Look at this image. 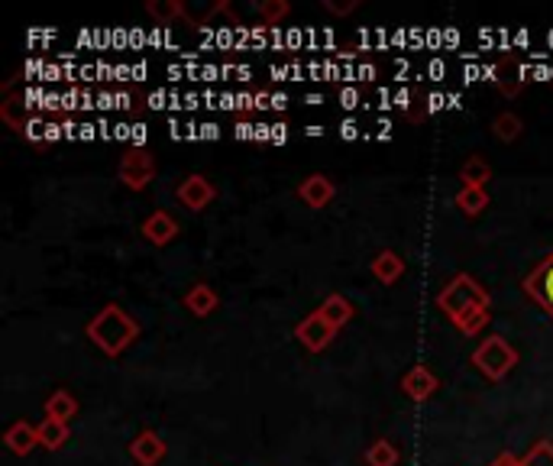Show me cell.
Returning a JSON list of instances; mask_svg holds the SVG:
<instances>
[{
    "label": "cell",
    "instance_id": "obj_29",
    "mask_svg": "<svg viewBox=\"0 0 553 466\" xmlns=\"http://www.w3.org/2000/svg\"><path fill=\"white\" fill-rule=\"evenodd\" d=\"M489 466H521V460H518L515 454H508V450H505V454H499V457H495Z\"/></svg>",
    "mask_w": 553,
    "mask_h": 466
},
{
    "label": "cell",
    "instance_id": "obj_14",
    "mask_svg": "<svg viewBox=\"0 0 553 466\" xmlns=\"http://www.w3.org/2000/svg\"><path fill=\"white\" fill-rule=\"evenodd\" d=\"M372 276H376V282H382V285H395L405 276V259L395 250H382L376 259H372Z\"/></svg>",
    "mask_w": 553,
    "mask_h": 466
},
{
    "label": "cell",
    "instance_id": "obj_1",
    "mask_svg": "<svg viewBox=\"0 0 553 466\" xmlns=\"http://www.w3.org/2000/svg\"><path fill=\"white\" fill-rule=\"evenodd\" d=\"M85 334L94 347H98L104 356H110V360H117V356L127 350L136 337H140V324H136L133 314H127L120 305H104L94 318L88 321Z\"/></svg>",
    "mask_w": 553,
    "mask_h": 466
},
{
    "label": "cell",
    "instance_id": "obj_11",
    "mask_svg": "<svg viewBox=\"0 0 553 466\" xmlns=\"http://www.w3.org/2000/svg\"><path fill=\"white\" fill-rule=\"evenodd\" d=\"M143 237L152 243V246H169L175 237H178V224H175V217L169 211H156V214H149L146 221H143Z\"/></svg>",
    "mask_w": 553,
    "mask_h": 466
},
{
    "label": "cell",
    "instance_id": "obj_2",
    "mask_svg": "<svg viewBox=\"0 0 553 466\" xmlns=\"http://www.w3.org/2000/svg\"><path fill=\"white\" fill-rule=\"evenodd\" d=\"M437 308L447 314L450 321L463 318V314L469 311H479V308H492V295L482 289V285L466 276V272H460V276H453L444 289H440L437 295Z\"/></svg>",
    "mask_w": 553,
    "mask_h": 466
},
{
    "label": "cell",
    "instance_id": "obj_8",
    "mask_svg": "<svg viewBox=\"0 0 553 466\" xmlns=\"http://www.w3.org/2000/svg\"><path fill=\"white\" fill-rule=\"evenodd\" d=\"M437 389H440V379L434 376V369L424 366V363L408 369L405 379H402V392L408 395L411 402H427Z\"/></svg>",
    "mask_w": 553,
    "mask_h": 466
},
{
    "label": "cell",
    "instance_id": "obj_25",
    "mask_svg": "<svg viewBox=\"0 0 553 466\" xmlns=\"http://www.w3.org/2000/svg\"><path fill=\"white\" fill-rule=\"evenodd\" d=\"M146 13L156 20H172V17H185V7L178 0H149Z\"/></svg>",
    "mask_w": 553,
    "mask_h": 466
},
{
    "label": "cell",
    "instance_id": "obj_13",
    "mask_svg": "<svg viewBox=\"0 0 553 466\" xmlns=\"http://www.w3.org/2000/svg\"><path fill=\"white\" fill-rule=\"evenodd\" d=\"M4 441L17 457H26L33 447H39V431H36V424H30V421H13L7 428V434H4Z\"/></svg>",
    "mask_w": 553,
    "mask_h": 466
},
{
    "label": "cell",
    "instance_id": "obj_5",
    "mask_svg": "<svg viewBox=\"0 0 553 466\" xmlns=\"http://www.w3.org/2000/svg\"><path fill=\"white\" fill-rule=\"evenodd\" d=\"M521 289L534 301V305H541L544 314L553 321V250L528 272V276H524Z\"/></svg>",
    "mask_w": 553,
    "mask_h": 466
},
{
    "label": "cell",
    "instance_id": "obj_21",
    "mask_svg": "<svg viewBox=\"0 0 553 466\" xmlns=\"http://www.w3.org/2000/svg\"><path fill=\"white\" fill-rule=\"evenodd\" d=\"M402 454H398V447L392 441H372L369 450H366V466H398Z\"/></svg>",
    "mask_w": 553,
    "mask_h": 466
},
{
    "label": "cell",
    "instance_id": "obj_28",
    "mask_svg": "<svg viewBox=\"0 0 553 466\" xmlns=\"http://www.w3.org/2000/svg\"><path fill=\"white\" fill-rule=\"evenodd\" d=\"M356 7H359L356 0H324V10H330L334 17H347Z\"/></svg>",
    "mask_w": 553,
    "mask_h": 466
},
{
    "label": "cell",
    "instance_id": "obj_24",
    "mask_svg": "<svg viewBox=\"0 0 553 466\" xmlns=\"http://www.w3.org/2000/svg\"><path fill=\"white\" fill-rule=\"evenodd\" d=\"M521 466H553V441H537L528 454L521 457Z\"/></svg>",
    "mask_w": 553,
    "mask_h": 466
},
{
    "label": "cell",
    "instance_id": "obj_17",
    "mask_svg": "<svg viewBox=\"0 0 553 466\" xmlns=\"http://www.w3.org/2000/svg\"><path fill=\"white\" fill-rule=\"evenodd\" d=\"M46 418H55V421H72L78 415V399L68 389H59V392H52L49 399H46Z\"/></svg>",
    "mask_w": 553,
    "mask_h": 466
},
{
    "label": "cell",
    "instance_id": "obj_12",
    "mask_svg": "<svg viewBox=\"0 0 553 466\" xmlns=\"http://www.w3.org/2000/svg\"><path fill=\"white\" fill-rule=\"evenodd\" d=\"M185 308L195 314V318H207V314H214L220 308V295L207 282H195L185 292Z\"/></svg>",
    "mask_w": 553,
    "mask_h": 466
},
{
    "label": "cell",
    "instance_id": "obj_15",
    "mask_svg": "<svg viewBox=\"0 0 553 466\" xmlns=\"http://www.w3.org/2000/svg\"><path fill=\"white\" fill-rule=\"evenodd\" d=\"M327 318V324L334 327V331H340V327H347L350 321H353V314H356V308H353V301L350 298H343V295H327L324 301H321V308H317Z\"/></svg>",
    "mask_w": 553,
    "mask_h": 466
},
{
    "label": "cell",
    "instance_id": "obj_20",
    "mask_svg": "<svg viewBox=\"0 0 553 466\" xmlns=\"http://www.w3.org/2000/svg\"><path fill=\"white\" fill-rule=\"evenodd\" d=\"M456 208L463 211V217H479L489 208V191L486 188H460L456 195Z\"/></svg>",
    "mask_w": 553,
    "mask_h": 466
},
{
    "label": "cell",
    "instance_id": "obj_10",
    "mask_svg": "<svg viewBox=\"0 0 553 466\" xmlns=\"http://www.w3.org/2000/svg\"><path fill=\"white\" fill-rule=\"evenodd\" d=\"M165 454H169V447H165V441L156 431H140L130 441V457L140 466H159Z\"/></svg>",
    "mask_w": 553,
    "mask_h": 466
},
{
    "label": "cell",
    "instance_id": "obj_18",
    "mask_svg": "<svg viewBox=\"0 0 553 466\" xmlns=\"http://www.w3.org/2000/svg\"><path fill=\"white\" fill-rule=\"evenodd\" d=\"M463 188H486L492 182V166L482 156H469L466 166L460 169Z\"/></svg>",
    "mask_w": 553,
    "mask_h": 466
},
{
    "label": "cell",
    "instance_id": "obj_9",
    "mask_svg": "<svg viewBox=\"0 0 553 466\" xmlns=\"http://www.w3.org/2000/svg\"><path fill=\"white\" fill-rule=\"evenodd\" d=\"M334 195H337V188L324 172H314L298 182V198L308 204V208H327V204L334 201Z\"/></svg>",
    "mask_w": 553,
    "mask_h": 466
},
{
    "label": "cell",
    "instance_id": "obj_27",
    "mask_svg": "<svg viewBox=\"0 0 553 466\" xmlns=\"http://www.w3.org/2000/svg\"><path fill=\"white\" fill-rule=\"evenodd\" d=\"M23 107L26 104L20 98H7L4 104H0V120H4L7 127H13V130H26V117H20Z\"/></svg>",
    "mask_w": 553,
    "mask_h": 466
},
{
    "label": "cell",
    "instance_id": "obj_16",
    "mask_svg": "<svg viewBox=\"0 0 553 466\" xmlns=\"http://www.w3.org/2000/svg\"><path fill=\"white\" fill-rule=\"evenodd\" d=\"M495 85L502 88V94H508V98H515V94H521L524 88V78H521V65L515 56H505L499 62V68H495Z\"/></svg>",
    "mask_w": 553,
    "mask_h": 466
},
{
    "label": "cell",
    "instance_id": "obj_7",
    "mask_svg": "<svg viewBox=\"0 0 553 466\" xmlns=\"http://www.w3.org/2000/svg\"><path fill=\"white\" fill-rule=\"evenodd\" d=\"M175 198L182 201V208H188V211H207L214 204V198H217V185L211 182V178H204V175H198V172H191L182 185L175 188Z\"/></svg>",
    "mask_w": 553,
    "mask_h": 466
},
{
    "label": "cell",
    "instance_id": "obj_19",
    "mask_svg": "<svg viewBox=\"0 0 553 466\" xmlns=\"http://www.w3.org/2000/svg\"><path fill=\"white\" fill-rule=\"evenodd\" d=\"M36 431H39V447H46V450H62L65 441H68V424L65 421L43 418L36 424Z\"/></svg>",
    "mask_w": 553,
    "mask_h": 466
},
{
    "label": "cell",
    "instance_id": "obj_3",
    "mask_svg": "<svg viewBox=\"0 0 553 466\" xmlns=\"http://www.w3.org/2000/svg\"><path fill=\"white\" fill-rule=\"evenodd\" d=\"M469 363H473L489 382H502V379L511 373V369L518 366V350L511 347L502 334H492V337H486V340H482V344L473 350V356H469Z\"/></svg>",
    "mask_w": 553,
    "mask_h": 466
},
{
    "label": "cell",
    "instance_id": "obj_26",
    "mask_svg": "<svg viewBox=\"0 0 553 466\" xmlns=\"http://www.w3.org/2000/svg\"><path fill=\"white\" fill-rule=\"evenodd\" d=\"M288 13H292V7L285 4V0H262L259 4V17L266 26H275V23H282Z\"/></svg>",
    "mask_w": 553,
    "mask_h": 466
},
{
    "label": "cell",
    "instance_id": "obj_23",
    "mask_svg": "<svg viewBox=\"0 0 553 466\" xmlns=\"http://www.w3.org/2000/svg\"><path fill=\"white\" fill-rule=\"evenodd\" d=\"M489 318H492V308H479V311H469V314H463V318H456L453 324H456V331L460 334H466V337H476L482 327L489 324Z\"/></svg>",
    "mask_w": 553,
    "mask_h": 466
},
{
    "label": "cell",
    "instance_id": "obj_22",
    "mask_svg": "<svg viewBox=\"0 0 553 466\" xmlns=\"http://www.w3.org/2000/svg\"><path fill=\"white\" fill-rule=\"evenodd\" d=\"M492 133L499 136L502 143H515L518 136L524 133V120H521L518 114L505 111V114H499V117L492 120Z\"/></svg>",
    "mask_w": 553,
    "mask_h": 466
},
{
    "label": "cell",
    "instance_id": "obj_6",
    "mask_svg": "<svg viewBox=\"0 0 553 466\" xmlns=\"http://www.w3.org/2000/svg\"><path fill=\"white\" fill-rule=\"evenodd\" d=\"M295 337H298V344H301L304 350L321 353V350L330 347V340L337 337V331L327 324V318H324L321 311H311L308 318H301V321L295 324Z\"/></svg>",
    "mask_w": 553,
    "mask_h": 466
},
{
    "label": "cell",
    "instance_id": "obj_4",
    "mask_svg": "<svg viewBox=\"0 0 553 466\" xmlns=\"http://www.w3.org/2000/svg\"><path fill=\"white\" fill-rule=\"evenodd\" d=\"M156 178V156L146 146H130L120 159V182L130 191H143Z\"/></svg>",
    "mask_w": 553,
    "mask_h": 466
}]
</instances>
